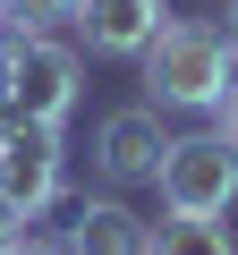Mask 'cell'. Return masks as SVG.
Here are the masks:
<instances>
[{"mask_svg": "<svg viewBox=\"0 0 238 255\" xmlns=\"http://www.w3.org/2000/svg\"><path fill=\"white\" fill-rule=\"evenodd\" d=\"M136 68H145L153 111H213L238 77V43L213 17H162V34L136 51Z\"/></svg>", "mask_w": 238, "mask_h": 255, "instance_id": "cell-1", "label": "cell"}, {"mask_svg": "<svg viewBox=\"0 0 238 255\" xmlns=\"http://www.w3.org/2000/svg\"><path fill=\"white\" fill-rule=\"evenodd\" d=\"M153 187H162V213H230V196H238V145L221 128L213 136H170Z\"/></svg>", "mask_w": 238, "mask_h": 255, "instance_id": "cell-2", "label": "cell"}, {"mask_svg": "<svg viewBox=\"0 0 238 255\" xmlns=\"http://www.w3.org/2000/svg\"><path fill=\"white\" fill-rule=\"evenodd\" d=\"M77 85H85V60H77V43H60V34H17V68H9V111H17V119L68 128V111H77Z\"/></svg>", "mask_w": 238, "mask_h": 255, "instance_id": "cell-3", "label": "cell"}, {"mask_svg": "<svg viewBox=\"0 0 238 255\" xmlns=\"http://www.w3.org/2000/svg\"><path fill=\"white\" fill-rule=\"evenodd\" d=\"M60 128H43V119H0V196H9L26 221L34 213H51V204H68V179H60Z\"/></svg>", "mask_w": 238, "mask_h": 255, "instance_id": "cell-4", "label": "cell"}, {"mask_svg": "<svg viewBox=\"0 0 238 255\" xmlns=\"http://www.w3.org/2000/svg\"><path fill=\"white\" fill-rule=\"evenodd\" d=\"M162 153H170V128H162L153 102H128V111H111L94 128V170L102 179H153Z\"/></svg>", "mask_w": 238, "mask_h": 255, "instance_id": "cell-5", "label": "cell"}, {"mask_svg": "<svg viewBox=\"0 0 238 255\" xmlns=\"http://www.w3.org/2000/svg\"><path fill=\"white\" fill-rule=\"evenodd\" d=\"M162 34V0H77V43L94 60H136Z\"/></svg>", "mask_w": 238, "mask_h": 255, "instance_id": "cell-6", "label": "cell"}, {"mask_svg": "<svg viewBox=\"0 0 238 255\" xmlns=\"http://www.w3.org/2000/svg\"><path fill=\"white\" fill-rule=\"evenodd\" d=\"M153 221H136L119 196H85L77 221H68V255H145Z\"/></svg>", "mask_w": 238, "mask_h": 255, "instance_id": "cell-7", "label": "cell"}, {"mask_svg": "<svg viewBox=\"0 0 238 255\" xmlns=\"http://www.w3.org/2000/svg\"><path fill=\"white\" fill-rule=\"evenodd\" d=\"M145 255H238V238H230L221 213H170V221L145 238Z\"/></svg>", "mask_w": 238, "mask_h": 255, "instance_id": "cell-8", "label": "cell"}, {"mask_svg": "<svg viewBox=\"0 0 238 255\" xmlns=\"http://www.w3.org/2000/svg\"><path fill=\"white\" fill-rule=\"evenodd\" d=\"M77 26V0H9V34H60Z\"/></svg>", "mask_w": 238, "mask_h": 255, "instance_id": "cell-9", "label": "cell"}, {"mask_svg": "<svg viewBox=\"0 0 238 255\" xmlns=\"http://www.w3.org/2000/svg\"><path fill=\"white\" fill-rule=\"evenodd\" d=\"M0 255H68V238H26V230H17V238L0 247Z\"/></svg>", "mask_w": 238, "mask_h": 255, "instance_id": "cell-10", "label": "cell"}, {"mask_svg": "<svg viewBox=\"0 0 238 255\" xmlns=\"http://www.w3.org/2000/svg\"><path fill=\"white\" fill-rule=\"evenodd\" d=\"M9 68H17V34L0 26V111H9Z\"/></svg>", "mask_w": 238, "mask_h": 255, "instance_id": "cell-11", "label": "cell"}, {"mask_svg": "<svg viewBox=\"0 0 238 255\" xmlns=\"http://www.w3.org/2000/svg\"><path fill=\"white\" fill-rule=\"evenodd\" d=\"M213 111H221V136H230V145H238V77H230V94H221V102H213Z\"/></svg>", "mask_w": 238, "mask_h": 255, "instance_id": "cell-12", "label": "cell"}, {"mask_svg": "<svg viewBox=\"0 0 238 255\" xmlns=\"http://www.w3.org/2000/svg\"><path fill=\"white\" fill-rule=\"evenodd\" d=\"M17 230H26V213H17V204H9V196H0V247H9V238H17Z\"/></svg>", "mask_w": 238, "mask_h": 255, "instance_id": "cell-13", "label": "cell"}, {"mask_svg": "<svg viewBox=\"0 0 238 255\" xmlns=\"http://www.w3.org/2000/svg\"><path fill=\"white\" fill-rule=\"evenodd\" d=\"M221 34H230V43H238V0H230V17H221Z\"/></svg>", "mask_w": 238, "mask_h": 255, "instance_id": "cell-14", "label": "cell"}, {"mask_svg": "<svg viewBox=\"0 0 238 255\" xmlns=\"http://www.w3.org/2000/svg\"><path fill=\"white\" fill-rule=\"evenodd\" d=\"M0 26H9V0H0Z\"/></svg>", "mask_w": 238, "mask_h": 255, "instance_id": "cell-15", "label": "cell"}]
</instances>
